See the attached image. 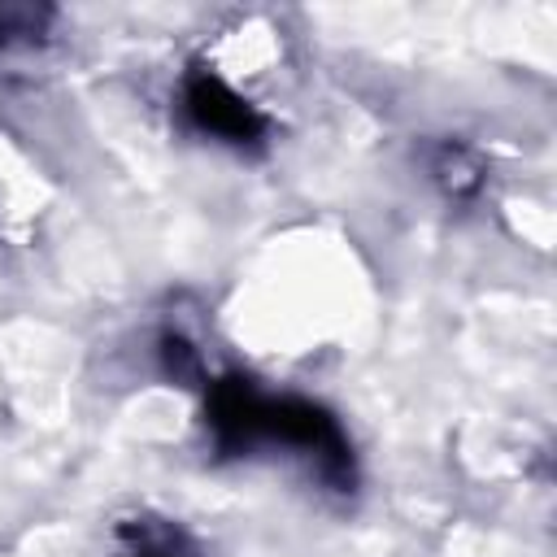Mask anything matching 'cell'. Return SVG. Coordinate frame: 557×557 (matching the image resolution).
<instances>
[{"instance_id": "7a4b0ae2", "label": "cell", "mask_w": 557, "mask_h": 557, "mask_svg": "<svg viewBox=\"0 0 557 557\" xmlns=\"http://www.w3.org/2000/svg\"><path fill=\"white\" fill-rule=\"evenodd\" d=\"M265 396H257L244 379H222L209 392V426L222 453H239L261 435Z\"/></svg>"}, {"instance_id": "6da1fadb", "label": "cell", "mask_w": 557, "mask_h": 557, "mask_svg": "<svg viewBox=\"0 0 557 557\" xmlns=\"http://www.w3.org/2000/svg\"><path fill=\"white\" fill-rule=\"evenodd\" d=\"M183 104H187V117L205 135L226 139V144H252L265 131V117L213 74H191L187 91H183Z\"/></svg>"}, {"instance_id": "3957f363", "label": "cell", "mask_w": 557, "mask_h": 557, "mask_svg": "<svg viewBox=\"0 0 557 557\" xmlns=\"http://www.w3.org/2000/svg\"><path fill=\"white\" fill-rule=\"evenodd\" d=\"M126 535L135 540V544L126 548V557H187V553L178 548V535H170V531L148 535L144 527H126Z\"/></svg>"}, {"instance_id": "277c9868", "label": "cell", "mask_w": 557, "mask_h": 557, "mask_svg": "<svg viewBox=\"0 0 557 557\" xmlns=\"http://www.w3.org/2000/svg\"><path fill=\"white\" fill-rule=\"evenodd\" d=\"M435 174H440L453 191H470V187L479 183V170H474V165H466V152H461V148H444V157H440Z\"/></svg>"}, {"instance_id": "5b68a950", "label": "cell", "mask_w": 557, "mask_h": 557, "mask_svg": "<svg viewBox=\"0 0 557 557\" xmlns=\"http://www.w3.org/2000/svg\"><path fill=\"white\" fill-rule=\"evenodd\" d=\"M161 357H165V370H170L174 379H196V374H200V361H196V352H191L183 339H165V344H161Z\"/></svg>"}]
</instances>
